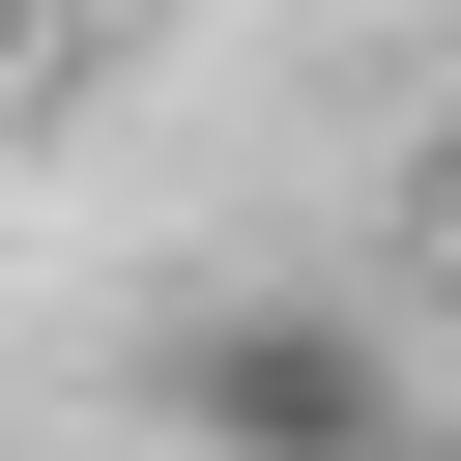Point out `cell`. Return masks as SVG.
<instances>
[{"label":"cell","instance_id":"6da1fadb","mask_svg":"<svg viewBox=\"0 0 461 461\" xmlns=\"http://www.w3.org/2000/svg\"><path fill=\"white\" fill-rule=\"evenodd\" d=\"M173 432H202V461H375V432H432V403H403V346H375L346 288H230V317H173Z\"/></svg>","mask_w":461,"mask_h":461},{"label":"cell","instance_id":"7a4b0ae2","mask_svg":"<svg viewBox=\"0 0 461 461\" xmlns=\"http://www.w3.org/2000/svg\"><path fill=\"white\" fill-rule=\"evenodd\" d=\"M375 461H461V432H375Z\"/></svg>","mask_w":461,"mask_h":461},{"label":"cell","instance_id":"3957f363","mask_svg":"<svg viewBox=\"0 0 461 461\" xmlns=\"http://www.w3.org/2000/svg\"><path fill=\"white\" fill-rule=\"evenodd\" d=\"M0 115H29V29H0Z\"/></svg>","mask_w":461,"mask_h":461}]
</instances>
